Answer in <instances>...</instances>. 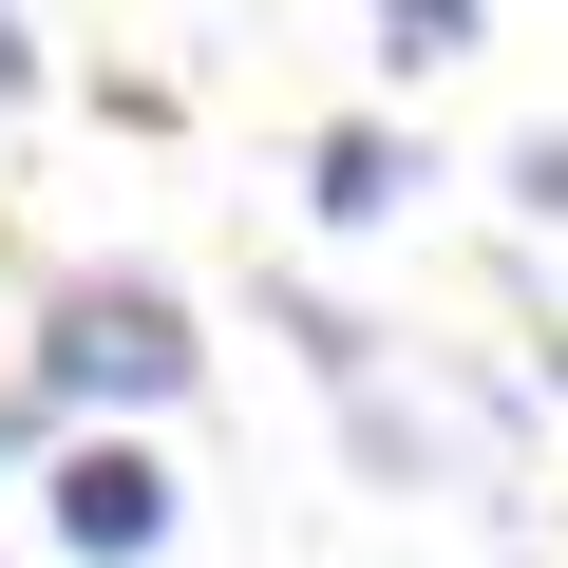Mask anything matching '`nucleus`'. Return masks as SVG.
Listing matches in <instances>:
<instances>
[{"instance_id": "obj_6", "label": "nucleus", "mask_w": 568, "mask_h": 568, "mask_svg": "<svg viewBox=\"0 0 568 568\" xmlns=\"http://www.w3.org/2000/svg\"><path fill=\"white\" fill-rule=\"evenodd\" d=\"M39 436H58V417H39L20 379H0V474H39Z\"/></svg>"}, {"instance_id": "obj_5", "label": "nucleus", "mask_w": 568, "mask_h": 568, "mask_svg": "<svg viewBox=\"0 0 568 568\" xmlns=\"http://www.w3.org/2000/svg\"><path fill=\"white\" fill-rule=\"evenodd\" d=\"M511 227H568V114H549V133L511 152Z\"/></svg>"}, {"instance_id": "obj_3", "label": "nucleus", "mask_w": 568, "mask_h": 568, "mask_svg": "<svg viewBox=\"0 0 568 568\" xmlns=\"http://www.w3.org/2000/svg\"><path fill=\"white\" fill-rule=\"evenodd\" d=\"M417 190H436V152H417L398 114H323V133H304V209H323L342 246H361V227H398Z\"/></svg>"}, {"instance_id": "obj_2", "label": "nucleus", "mask_w": 568, "mask_h": 568, "mask_svg": "<svg viewBox=\"0 0 568 568\" xmlns=\"http://www.w3.org/2000/svg\"><path fill=\"white\" fill-rule=\"evenodd\" d=\"M39 530H58L77 568H152V549L190 530V493H171L152 417H58V436H39Z\"/></svg>"}, {"instance_id": "obj_1", "label": "nucleus", "mask_w": 568, "mask_h": 568, "mask_svg": "<svg viewBox=\"0 0 568 568\" xmlns=\"http://www.w3.org/2000/svg\"><path fill=\"white\" fill-rule=\"evenodd\" d=\"M190 379H209V342H190V304L152 265H77L39 304V342H20V398L39 417H171Z\"/></svg>"}, {"instance_id": "obj_7", "label": "nucleus", "mask_w": 568, "mask_h": 568, "mask_svg": "<svg viewBox=\"0 0 568 568\" xmlns=\"http://www.w3.org/2000/svg\"><path fill=\"white\" fill-rule=\"evenodd\" d=\"M39 95V39H20V0H0V114H20Z\"/></svg>"}, {"instance_id": "obj_4", "label": "nucleus", "mask_w": 568, "mask_h": 568, "mask_svg": "<svg viewBox=\"0 0 568 568\" xmlns=\"http://www.w3.org/2000/svg\"><path fill=\"white\" fill-rule=\"evenodd\" d=\"M361 58H379V77H436V58H474V0H361Z\"/></svg>"}]
</instances>
